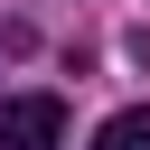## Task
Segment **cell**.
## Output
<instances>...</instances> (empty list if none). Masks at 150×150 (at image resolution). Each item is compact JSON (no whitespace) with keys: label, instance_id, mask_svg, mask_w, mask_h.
Listing matches in <instances>:
<instances>
[{"label":"cell","instance_id":"2","mask_svg":"<svg viewBox=\"0 0 150 150\" xmlns=\"http://www.w3.org/2000/svg\"><path fill=\"white\" fill-rule=\"evenodd\" d=\"M94 150H150V103H131V112H112V122L94 131Z\"/></svg>","mask_w":150,"mask_h":150},{"label":"cell","instance_id":"1","mask_svg":"<svg viewBox=\"0 0 150 150\" xmlns=\"http://www.w3.org/2000/svg\"><path fill=\"white\" fill-rule=\"evenodd\" d=\"M66 141V94H0V150H56Z\"/></svg>","mask_w":150,"mask_h":150}]
</instances>
